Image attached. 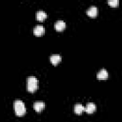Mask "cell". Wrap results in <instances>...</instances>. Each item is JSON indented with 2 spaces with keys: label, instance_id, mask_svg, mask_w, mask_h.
<instances>
[{
  "label": "cell",
  "instance_id": "obj_3",
  "mask_svg": "<svg viewBox=\"0 0 122 122\" xmlns=\"http://www.w3.org/2000/svg\"><path fill=\"white\" fill-rule=\"evenodd\" d=\"M44 32H45V29H44V27L42 25H37L33 29V33L36 36H41V35L44 34Z\"/></svg>",
  "mask_w": 122,
  "mask_h": 122
},
{
  "label": "cell",
  "instance_id": "obj_4",
  "mask_svg": "<svg viewBox=\"0 0 122 122\" xmlns=\"http://www.w3.org/2000/svg\"><path fill=\"white\" fill-rule=\"evenodd\" d=\"M45 108V103L42 102V101H36L34 104H33V109L36 111V112H41L43 111Z\"/></svg>",
  "mask_w": 122,
  "mask_h": 122
},
{
  "label": "cell",
  "instance_id": "obj_1",
  "mask_svg": "<svg viewBox=\"0 0 122 122\" xmlns=\"http://www.w3.org/2000/svg\"><path fill=\"white\" fill-rule=\"evenodd\" d=\"M38 88V80L34 76H30L27 79V89L29 92H34Z\"/></svg>",
  "mask_w": 122,
  "mask_h": 122
},
{
  "label": "cell",
  "instance_id": "obj_8",
  "mask_svg": "<svg viewBox=\"0 0 122 122\" xmlns=\"http://www.w3.org/2000/svg\"><path fill=\"white\" fill-rule=\"evenodd\" d=\"M46 17H47V13L44 10H38L36 12V19L38 21H43L46 19Z\"/></svg>",
  "mask_w": 122,
  "mask_h": 122
},
{
  "label": "cell",
  "instance_id": "obj_9",
  "mask_svg": "<svg viewBox=\"0 0 122 122\" xmlns=\"http://www.w3.org/2000/svg\"><path fill=\"white\" fill-rule=\"evenodd\" d=\"M97 78L98 79H107L108 78V71L104 69H102L100 71L97 72Z\"/></svg>",
  "mask_w": 122,
  "mask_h": 122
},
{
  "label": "cell",
  "instance_id": "obj_12",
  "mask_svg": "<svg viewBox=\"0 0 122 122\" xmlns=\"http://www.w3.org/2000/svg\"><path fill=\"white\" fill-rule=\"evenodd\" d=\"M118 0H109L108 1V4L110 5V6H112V7H115V6H117L118 5Z\"/></svg>",
  "mask_w": 122,
  "mask_h": 122
},
{
  "label": "cell",
  "instance_id": "obj_7",
  "mask_svg": "<svg viewBox=\"0 0 122 122\" xmlns=\"http://www.w3.org/2000/svg\"><path fill=\"white\" fill-rule=\"evenodd\" d=\"M65 27H66V24H65V22L63 21V20H58V21H56L55 22V24H54V28H55V30H63L64 29H65Z\"/></svg>",
  "mask_w": 122,
  "mask_h": 122
},
{
  "label": "cell",
  "instance_id": "obj_6",
  "mask_svg": "<svg viewBox=\"0 0 122 122\" xmlns=\"http://www.w3.org/2000/svg\"><path fill=\"white\" fill-rule=\"evenodd\" d=\"M87 14L91 17H94L97 14V8L95 6H91L88 10H87Z\"/></svg>",
  "mask_w": 122,
  "mask_h": 122
},
{
  "label": "cell",
  "instance_id": "obj_10",
  "mask_svg": "<svg viewBox=\"0 0 122 122\" xmlns=\"http://www.w3.org/2000/svg\"><path fill=\"white\" fill-rule=\"evenodd\" d=\"M60 61H61V56H60L59 54H52V55L51 56V62L53 65L58 64Z\"/></svg>",
  "mask_w": 122,
  "mask_h": 122
},
{
  "label": "cell",
  "instance_id": "obj_5",
  "mask_svg": "<svg viewBox=\"0 0 122 122\" xmlns=\"http://www.w3.org/2000/svg\"><path fill=\"white\" fill-rule=\"evenodd\" d=\"M95 111V104L92 102H89L85 107V112L87 113H92Z\"/></svg>",
  "mask_w": 122,
  "mask_h": 122
},
{
  "label": "cell",
  "instance_id": "obj_2",
  "mask_svg": "<svg viewBox=\"0 0 122 122\" xmlns=\"http://www.w3.org/2000/svg\"><path fill=\"white\" fill-rule=\"evenodd\" d=\"M13 109H14V112H15L16 115H18V116H22L26 112L25 104L21 100H15L13 102Z\"/></svg>",
  "mask_w": 122,
  "mask_h": 122
},
{
  "label": "cell",
  "instance_id": "obj_11",
  "mask_svg": "<svg viewBox=\"0 0 122 122\" xmlns=\"http://www.w3.org/2000/svg\"><path fill=\"white\" fill-rule=\"evenodd\" d=\"M83 111H85V108H84L80 103L74 105V112H75L76 114H80V113H82Z\"/></svg>",
  "mask_w": 122,
  "mask_h": 122
}]
</instances>
